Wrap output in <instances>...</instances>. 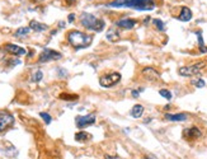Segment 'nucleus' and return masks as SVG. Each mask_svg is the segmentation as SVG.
<instances>
[{
	"mask_svg": "<svg viewBox=\"0 0 207 159\" xmlns=\"http://www.w3.org/2000/svg\"><path fill=\"white\" fill-rule=\"evenodd\" d=\"M107 6L112 8H122V6H127L132 8L136 10H152L155 8L154 0H113Z\"/></svg>",
	"mask_w": 207,
	"mask_h": 159,
	"instance_id": "nucleus-1",
	"label": "nucleus"
},
{
	"mask_svg": "<svg viewBox=\"0 0 207 159\" xmlns=\"http://www.w3.org/2000/svg\"><path fill=\"white\" fill-rule=\"evenodd\" d=\"M67 41H69V44L79 50V48H85L88 46H90V44L93 42V37L89 36V35H85V33H83V32L80 31H70L69 33H67Z\"/></svg>",
	"mask_w": 207,
	"mask_h": 159,
	"instance_id": "nucleus-2",
	"label": "nucleus"
},
{
	"mask_svg": "<svg viewBox=\"0 0 207 159\" xmlns=\"http://www.w3.org/2000/svg\"><path fill=\"white\" fill-rule=\"evenodd\" d=\"M80 23L83 24V27H85L87 29L94 31V32H102L106 27L104 20L97 18L95 15H93L90 13H81Z\"/></svg>",
	"mask_w": 207,
	"mask_h": 159,
	"instance_id": "nucleus-3",
	"label": "nucleus"
},
{
	"mask_svg": "<svg viewBox=\"0 0 207 159\" xmlns=\"http://www.w3.org/2000/svg\"><path fill=\"white\" fill-rule=\"evenodd\" d=\"M206 64L203 61L201 62H196L193 65H189V66H183V68H179L178 73L179 75L182 77H193V75H197V74L205 68Z\"/></svg>",
	"mask_w": 207,
	"mask_h": 159,
	"instance_id": "nucleus-4",
	"label": "nucleus"
},
{
	"mask_svg": "<svg viewBox=\"0 0 207 159\" xmlns=\"http://www.w3.org/2000/svg\"><path fill=\"white\" fill-rule=\"evenodd\" d=\"M121 80V75L118 73H112L109 75H104V77H100L99 79V84L103 88H109L113 87L115 84H117Z\"/></svg>",
	"mask_w": 207,
	"mask_h": 159,
	"instance_id": "nucleus-5",
	"label": "nucleus"
},
{
	"mask_svg": "<svg viewBox=\"0 0 207 159\" xmlns=\"http://www.w3.org/2000/svg\"><path fill=\"white\" fill-rule=\"evenodd\" d=\"M61 57H63V55H61L60 52H57L55 50H51V48H45L42 52H41L38 61L39 62H48V61H52V60H60Z\"/></svg>",
	"mask_w": 207,
	"mask_h": 159,
	"instance_id": "nucleus-6",
	"label": "nucleus"
},
{
	"mask_svg": "<svg viewBox=\"0 0 207 159\" xmlns=\"http://www.w3.org/2000/svg\"><path fill=\"white\" fill-rule=\"evenodd\" d=\"M95 122V115L94 113H89L87 116H76L75 117V123L79 129H83L88 125H93Z\"/></svg>",
	"mask_w": 207,
	"mask_h": 159,
	"instance_id": "nucleus-7",
	"label": "nucleus"
},
{
	"mask_svg": "<svg viewBox=\"0 0 207 159\" xmlns=\"http://www.w3.org/2000/svg\"><path fill=\"white\" fill-rule=\"evenodd\" d=\"M13 123H14L13 115H10L9 112H4V111L0 112V132H3L5 129H8Z\"/></svg>",
	"mask_w": 207,
	"mask_h": 159,
	"instance_id": "nucleus-8",
	"label": "nucleus"
},
{
	"mask_svg": "<svg viewBox=\"0 0 207 159\" xmlns=\"http://www.w3.org/2000/svg\"><path fill=\"white\" fill-rule=\"evenodd\" d=\"M4 50L6 52H9V54H12V55H15V56H23L27 54V51L23 48V47H20L18 45H14V44H6L4 46Z\"/></svg>",
	"mask_w": 207,
	"mask_h": 159,
	"instance_id": "nucleus-9",
	"label": "nucleus"
},
{
	"mask_svg": "<svg viewBox=\"0 0 207 159\" xmlns=\"http://www.w3.org/2000/svg\"><path fill=\"white\" fill-rule=\"evenodd\" d=\"M141 74H142V77L145 79H148V80H156L160 77V74L155 70L154 68H150V66L144 68L142 71H141Z\"/></svg>",
	"mask_w": 207,
	"mask_h": 159,
	"instance_id": "nucleus-10",
	"label": "nucleus"
},
{
	"mask_svg": "<svg viewBox=\"0 0 207 159\" xmlns=\"http://www.w3.org/2000/svg\"><path fill=\"white\" fill-rule=\"evenodd\" d=\"M116 26L120 27V28H123V29H132L136 26V20L130 19V18H123V19L118 20V22L116 23Z\"/></svg>",
	"mask_w": 207,
	"mask_h": 159,
	"instance_id": "nucleus-11",
	"label": "nucleus"
},
{
	"mask_svg": "<svg viewBox=\"0 0 207 159\" xmlns=\"http://www.w3.org/2000/svg\"><path fill=\"white\" fill-rule=\"evenodd\" d=\"M201 135H202V132L198 127H189V129H187L184 131V136L187 137L188 140L198 139V137H201Z\"/></svg>",
	"mask_w": 207,
	"mask_h": 159,
	"instance_id": "nucleus-12",
	"label": "nucleus"
},
{
	"mask_svg": "<svg viewBox=\"0 0 207 159\" xmlns=\"http://www.w3.org/2000/svg\"><path fill=\"white\" fill-rule=\"evenodd\" d=\"M188 116L185 113H175V115H172V113H167L165 115V119L168 121H174V122H182V121H185L187 120Z\"/></svg>",
	"mask_w": 207,
	"mask_h": 159,
	"instance_id": "nucleus-13",
	"label": "nucleus"
},
{
	"mask_svg": "<svg viewBox=\"0 0 207 159\" xmlns=\"http://www.w3.org/2000/svg\"><path fill=\"white\" fill-rule=\"evenodd\" d=\"M179 20H182V22H189V20L192 19V12L191 9L188 6H183L182 10H181V14L178 17Z\"/></svg>",
	"mask_w": 207,
	"mask_h": 159,
	"instance_id": "nucleus-14",
	"label": "nucleus"
},
{
	"mask_svg": "<svg viewBox=\"0 0 207 159\" xmlns=\"http://www.w3.org/2000/svg\"><path fill=\"white\" fill-rule=\"evenodd\" d=\"M106 37H107V40L111 41V42H117V41L120 40V33L117 32V29H116L115 27H112V28L108 29Z\"/></svg>",
	"mask_w": 207,
	"mask_h": 159,
	"instance_id": "nucleus-15",
	"label": "nucleus"
},
{
	"mask_svg": "<svg viewBox=\"0 0 207 159\" xmlns=\"http://www.w3.org/2000/svg\"><path fill=\"white\" fill-rule=\"evenodd\" d=\"M29 28L33 29V31H36V32H43V31H46L48 27H47V24L39 23V22H37V20H30Z\"/></svg>",
	"mask_w": 207,
	"mask_h": 159,
	"instance_id": "nucleus-16",
	"label": "nucleus"
},
{
	"mask_svg": "<svg viewBox=\"0 0 207 159\" xmlns=\"http://www.w3.org/2000/svg\"><path fill=\"white\" fill-rule=\"evenodd\" d=\"M144 113V106L142 104H135L131 108V116L133 119H140Z\"/></svg>",
	"mask_w": 207,
	"mask_h": 159,
	"instance_id": "nucleus-17",
	"label": "nucleus"
},
{
	"mask_svg": "<svg viewBox=\"0 0 207 159\" xmlns=\"http://www.w3.org/2000/svg\"><path fill=\"white\" fill-rule=\"evenodd\" d=\"M29 32H30V28H29V27H20V28H18V29L15 31L14 36L18 37V38H23V37H26V36L29 33Z\"/></svg>",
	"mask_w": 207,
	"mask_h": 159,
	"instance_id": "nucleus-18",
	"label": "nucleus"
},
{
	"mask_svg": "<svg viewBox=\"0 0 207 159\" xmlns=\"http://www.w3.org/2000/svg\"><path fill=\"white\" fill-rule=\"evenodd\" d=\"M89 137H90V135L88 132H84V131H80V132L75 134V140H78V141H85V140L89 139Z\"/></svg>",
	"mask_w": 207,
	"mask_h": 159,
	"instance_id": "nucleus-19",
	"label": "nucleus"
},
{
	"mask_svg": "<svg viewBox=\"0 0 207 159\" xmlns=\"http://www.w3.org/2000/svg\"><path fill=\"white\" fill-rule=\"evenodd\" d=\"M196 35H197V37H198L200 50H201L202 52H207V47H206V46H205V44H203V38H202V33H201V31H197V32H196Z\"/></svg>",
	"mask_w": 207,
	"mask_h": 159,
	"instance_id": "nucleus-20",
	"label": "nucleus"
},
{
	"mask_svg": "<svg viewBox=\"0 0 207 159\" xmlns=\"http://www.w3.org/2000/svg\"><path fill=\"white\" fill-rule=\"evenodd\" d=\"M159 94L161 95L163 98L168 99V101H170V99H172V93H170L168 89H160V90H159Z\"/></svg>",
	"mask_w": 207,
	"mask_h": 159,
	"instance_id": "nucleus-21",
	"label": "nucleus"
},
{
	"mask_svg": "<svg viewBox=\"0 0 207 159\" xmlns=\"http://www.w3.org/2000/svg\"><path fill=\"white\" fill-rule=\"evenodd\" d=\"M152 23H154V26L156 27L159 31H164L165 29V24H164L163 20H160V19H154Z\"/></svg>",
	"mask_w": 207,
	"mask_h": 159,
	"instance_id": "nucleus-22",
	"label": "nucleus"
},
{
	"mask_svg": "<svg viewBox=\"0 0 207 159\" xmlns=\"http://www.w3.org/2000/svg\"><path fill=\"white\" fill-rule=\"evenodd\" d=\"M42 78H43V74H42V71H41V70H37L34 74H33V75H32V80L33 82H41V80H42Z\"/></svg>",
	"mask_w": 207,
	"mask_h": 159,
	"instance_id": "nucleus-23",
	"label": "nucleus"
},
{
	"mask_svg": "<svg viewBox=\"0 0 207 159\" xmlns=\"http://www.w3.org/2000/svg\"><path fill=\"white\" fill-rule=\"evenodd\" d=\"M192 84L196 86V88H203L206 86V83H205L203 79H194V80H192Z\"/></svg>",
	"mask_w": 207,
	"mask_h": 159,
	"instance_id": "nucleus-24",
	"label": "nucleus"
},
{
	"mask_svg": "<svg viewBox=\"0 0 207 159\" xmlns=\"http://www.w3.org/2000/svg\"><path fill=\"white\" fill-rule=\"evenodd\" d=\"M39 116L43 119V121H45L47 125H48V123H51V121H52V117H51V115H48L47 112H41V113H39Z\"/></svg>",
	"mask_w": 207,
	"mask_h": 159,
	"instance_id": "nucleus-25",
	"label": "nucleus"
},
{
	"mask_svg": "<svg viewBox=\"0 0 207 159\" xmlns=\"http://www.w3.org/2000/svg\"><path fill=\"white\" fill-rule=\"evenodd\" d=\"M59 75L63 78V77H66L67 75V71L66 70H64V69H61V68H59Z\"/></svg>",
	"mask_w": 207,
	"mask_h": 159,
	"instance_id": "nucleus-26",
	"label": "nucleus"
},
{
	"mask_svg": "<svg viewBox=\"0 0 207 159\" xmlns=\"http://www.w3.org/2000/svg\"><path fill=\"white\" fill-rule=\"evenodd\" d=\"M144 89H140V90H132L131 93H132V97L133 98H137L139 97V95H140V92H142Z\"/></svg>",
	"mask_w": 207,
	"mask_h": 159,
	"instance_id": "nucleus-27",
	"label": "nucleus"
},
{
	"mask_svg": "<svg viewBox=\"0 0 207 159\" xmlns=\"http://www.w3.org/2000/svg\"><path fill=\"white\" fill-rule=\"evenodd\" d=\"M74 19H75V14H69V18H67V20H69V22L71 23V22H74Z\"/></svg>",
	"mask_w": 207,
	"mask_h": 159,
	"instance_id": "nucleus-28",
	"label": "nucleus"
},
{
	"mask_svg": "<svg viewBox=\"0 0 207 159\" xmlns=\"http://www.w3.org/2000/svg\"><path fill=\"white\" fill-rule=\"evenodd\" d=\"M106 159H123L121 157H112V155H106Z\"/></svg>",
	"mask_w": 207,
	"mask_h": 159,
	"instance_id": "nucleus-29",
	"label": "nucleus"
},
{
	"mask_svg": "<svg viewBox=\"0 0 207 159\" xmlns=\"http://www.w3.org/2000/svg\"><path fill=\"white\" fill-rule=\"evenodd\" d=\"M67 2H69V3H72V2H75V0H67Z\"/></svg>",
	"mask_w": 207,
	"mask_h": 159,
	"instance_id": "nucleus-30",
	"label": "nucleus"
}]
</instances>
